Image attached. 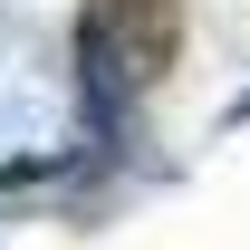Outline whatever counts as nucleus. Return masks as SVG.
Segmentation results:
<instances>
[{
	"mask_svg": "<svg viewBox=\"0 0 250 250\" xmlns=\"http://www.w3.org/2000/svg\"><path fill=\"white\" fill-rule=\"evenodd\" d=\"M231 125H250V96H241V106H231Z\"/></svg>",
	"mask_w": 250,
	"mask_h": 250,
	"instance_id": "1",
	"label": "nucleus"
}]
</instances>
